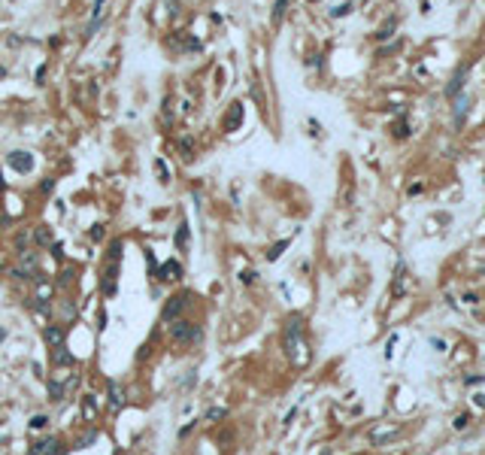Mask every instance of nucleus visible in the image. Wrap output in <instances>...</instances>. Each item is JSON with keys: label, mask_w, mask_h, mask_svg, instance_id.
<instances>
[{"label": "nucleus", "mask_w": 485, "mask_h": 455, "mask_svg": "<svg viewBox=\"0 0 485 455\" xmlns=\"http://www.w3.org/2000/svg\"><path fill=\"white\" fill-rule=\"evenodd\" d=\"M300 334H303V319L300 316H291L288 325H285V349H288L291 361H303V355H300V349H303V340H300Z\"/></svg>", "instance_id": "nucleus-1"}, {"label": "nucleus", "mask_w": 485, "mask_h": 455, "mask_svg": "<svg viewBox=\"0 0 485 455\" xmlns=\"http://www.w3.org/2000/svg\"><path fill=\"white\" fill-rule=\"evenodd\" d=\"M12 273H15L18 279H33V276L40 273V258H36V252L22 249V252H18V264H15Z\"/></svg>", "instance_id": "nucleus-2"}, {"label": "nucleus", "mask_w": 485, "mask_h": 455, "mask_svg": "<svg viewBox=\"0 0 485 455\" xmlns=\"http://www.w3.org/2000/svg\"><path fill=\"white\" fill-rule=\"evenodd\" d=\"M185 304H188V294H173L167 304H164V310H161V319L164 322H173L182 310H185Z\"/></svg>", "instance_id": "nucleus-3"}, {"label": "nucleus", "mask_w": 485, "mask_h": 455, "mask_svg": "<svg viewBox=\"0 0 485 455\" xmlns=\"http://www.w3.org/2000/svg\"><path fill=\"white\" fill-rule=\"evenodd\" d=\"M173 340H185V343H197L200 340V328L197 325H188V322H176L173 325Z\"/></svg>", "instance_id": "nucleus-4"}, {"label": "nucleus", "mask_w": 485, "mask_h": 455, "mask_svg": "<svg viewBox=\"0 0 485 455\" xmlns=\"http://www.w3.org/2000/svg\"><path fill=\"white\" fill-rule=\"evenodd\" d=\"M9 167L18 170V173H31L33 170V155L31 152H12V155H9Z\"/></svg>", "instance_id": "nucleus-5"}, {"label": "nucleus", "mask_w": 485, "mask_h": 455, "mask_svg": "<svg viewBox=\"0 0 485 455\" xmlns=\"http://www.w3.org/2000/svg\"><path fill=\"white\" fill-rule=\"evenodd\" d=\"M106 3H109V0H94V9H91V22H88V28H85V36H94L97 25L103 22V12H106Z\"/></svg>", "instance_id": "nucleus-6"}, {"label": "nucleus", "mask_w": 485, "mask_h": 455, "mask_svg": "<svg viewBox=\"0 0 485 455\" xmlns=\"http://www.w3.org/2000/svg\"><path fill=\"white\" fill-rule=\"evenodd\" d=\"M106 401H109V410H112V413H119V410L125 407V391H122V386H119V383H109Z\"/></svg>", "instance_id": "nucleus-7"}, {"label": "nucleus", "mask_w": 485, "mask_h": 455, "mask_svg": "<svg viewBox=\"0 0 485 455\" xmlns=\"http://www.w3.org/2000/svg\"><path fill=\"white\" fill-rule=\"evenodd\" d=\"M31 455H61V443H58L55 437H49V440L36 443V446L31 449Z\"/></svg>", "instance_id": "nucleus-8"}, {"label": "nucleus", "mask_w": 485, "mask_h": 455, "mask_svg": "<svg viewBox=\"0 0 485 455\" xmlns=\"http://www.w3.org/2000/svg\"><path fill=\"white\" fill-rule=\"evenodd\" d=\"M161 276L167 282H176L179 276H182V267H179V261H164L161 264Z\"/></svg>", "instance_id": "nucleus-9"}, {"label": "nucleus", "mask_w": 485, "mask_h": 455, "mask_svg": "<svg viewBox=\"0 0 485 455\" xmlns=\"http://www.w3.org/2000/svg\"><path fill=\"white\" fill-rule=\"evenodd\" d=\"M46 343H49V346H61V343H64V328L61 325L46 328Z\"/></svg>", "instance_id": "nucleus-10"}, {"label": "nucleus", "mask_w": 485, "mask_h": 455, "mask_svg": "<svg viewBox=\"0 0 485 455\" xmlns=\"http://www.w3.org/2000/svg\"><path fill=\"white\" fill-rule=\"evenodd\" d=\"M64 394H67V386L61 383V373H58V376L49 383V397H52V401H64Z\"/></svg>", "instance_id": "nucleus-11"}, {"label": "nucleus", "mask_w": 485, "mask_h": 455, "mask_svg": "<svg viewBox=\"0 0 485 455\" xmlns=\"http://www.w3.org/2000/svg\"><path fill=\"white\" fill-rule=\"evenodd\" d=\"M240 122H243V106H240V103H234V109L227 112V119H225V128H227V130H234L237 125H240Z\"/></svg>", "instance_id": "nucleus-12"}, {"label": "nucleus", "mask_w": 485, "mask_h": 455, "mask_svg": "<svg viewBox=\"0 0 485 455\" xmlns=\"http://www.w3.org/2000/svg\"><path fill=\"white\" fill-rule=\"evenodd\" d=\"M464 79H467V67H464V70H458V73H455V79L449 82V88H446V94H449V98L458 94V88H464Z\"/></svg>", "instance_id": "nucleus-13"}, {"label": "nucleus", "mask_w": 485, "mask_h": 455, "mask_svg": "<svg viewBox=\"0 0 485 455\" xmlns=\"http://www.w3.org/2000/svg\"><path fill=\"white\" fill-rule=\"evenodd\" d=\"M82 416H85L88 422H91V419L97 416V401H94V394H88V397L82 401Z\"/></svg>", "instance_id": "nucleus-14"}, {"label": "nucleus", "mask_w": 485, "mask_h": 455, "mask_svg": "<svg viewBox=\"0 0 485 455\" xmlns=\"http://www.w3.org/2000/svg\"><path fill=\"white\" fill-rule=\"evenodd\" d=\"M33 240H36L40 246H49V243H52V231H49V228H36V231H33Z\"/></svg>", "instance_id": "nucleus-15"}, {"label": "nucleus", "mask_w": 485, "mask_h": 455, "mask_svg": "<svg viewBox=\"0 0 485 455\" xmlns=\"http://www.w3.org/2000/svg\"><path fill=\"white\" fill-rule=\"evenodd\" d=\"M73 361H76V358L70 355L64 346H55V364H73Z\"/></svg>", "instance_id": "nucleus-16"}, {"label": "nucleus", "mask_w": 485, "mask_h": 455, "mask_svg": "<svg viewBox=\"0 0 485 455\" xmlns=\"http://www.w3.org/2000/svg\"><path fill=\"white\" fill-rule=\"evenodd\" d=\"M285 6H288V0H276V6H273V25H279V22H282Z\"/></svg>", "instance_id": "nucleus-17"}, {"label": "nucleus", "mask_w": 485, "mask_h": 455, "mask_svg": "<svg viewBox=\"0 0 485 455\" xmlns=\"http://www.w3.org/2000/svg\"><path fill=\"white\" fill-rule=\"evenodd\" d=\"M464 112H467V98L461 94V98L455 100V122H461V119H464Z\"/></svg>", "instance_id": "nucleus-18"}, {"label": "nucleus", "mask_w": 485, "mask_h": 455, "mask_svg": "<svg viewBox=\"0 0 485 455\" xmlns=\"http://www.w3.org/2000/svg\"><path fill=\"white\" fill-rule=\"evenodd\" d=\"M188 237H191V234H188V225H179V231H176V246H179V249L188 246Z\"/></svg>", "instance_id": "nucleus-19"}, {"label": "nucleus", "mask_w": 485, "mask_h": 455, "mask_svg": "<svg viewBox=\"0 0 485 455\" xmlns=\"http://www.w3.org/2000/svg\"><path fill=\"white\" fill-rule=\"evenodd\" d=\"M155 173H158V179H161V182H170V170H167V164H164L161 158L155 161Z\"/></svg>", "instance_id": "nucleus-20"}, {"label": "nucleus", "mask_w": 485, "mask_h": 455, "mask_svg": "<svg viewBox=\"0 0 485 455\" xmlns=\"http://www.w3.org/2000/svg\"><path fill=\"white\" fill-rule=\"evenodd\" d=\"M285 246H288V240H282V243H276V246H273V249L267 252V258H270V261H276V258H279V255H282V249H285Z\"/></svg>", "instance_id": "nucleus-21"}, {"label": "nucleus", "mask_w": 485, "mask_h": 455, "mask_svg": "<svg viewBox=\"0 0 485 455\" xmlns=\"http://www.w3.org/2000/svg\"><path fill=\"white\" fill-rule=\"evenodd\" d=\"M225 416H227L225 407H216V410H209V413H206V422H216V419H225Z\"/></svg>", "instance_id": "nucleus-22"}, {"label": "nucleus", "mask_w": 485, "mask_h": 455, "mask_svg": "<svg viewBox=\"0 0 485 455\" xmlns=\"http://www.w3.org/2000/svg\"><path fill=\"white\" fill-rule=\"evenodd\" d=\"M61 313H64V319H67V322H73V319H76V307H73L70 300L64 304V310H61Z\"/></svg>", "instance_id": "nucleus-23"}, {"label": "nucleus", "mask_w": 485, "mask_h": 455, "mask_svg": "<svg viewBox=\"0 0 485 455\" xmlns=\"http://www.w3.org/2000/svg\"><path fill=\"white\" fill-rule=\"evenodd\" d=\"M46 422H49L46 416H33V419H31V428H33V431H36V428H46Z\"/></svg>", "instance_id": "nucleus-24"}, {"label": "nucleus", "mask_w": 485, "mask_h": 455, "mask_svg": "<svg viewBox=\"0 0 485 455\" xmlns=\"http://www.w3.org/2000/svg\"><path fill=\"white\" fill-rule=\"evenodd\" d=\"M94 440H97V434L91 431L88 437H82V440H79V446H76V449H85V446H88V443H94Z\"/></svg>", "instance_id": "nucleus-25"}, {"label": "nucleus", "mask_w": 485, "mask_h": 455, "mask_svg": "<svg viewBox=\"0 0 485 455\" xmlns=\"http://www.w3.org/2000/svg\"><path fill=\"white\" fill-rule=\"evenodd\" d=\"M52 255H55V258H64V246H61V243H52Z\"/></svg>", "instance_id": "nucleus-26"}, {"label": "nucleus", "mask_w": 485, "mask_h": 455, "mask_svg": "<svg viewBox=\"0 0 485 455\" xmlns=\"http://www.w3.org/2000/svg\"><path fill=\"white\" fill-rule=\"evenodd\" d=\"M349 9H352V3H343V6H337V9H334V15H346Z\"/></svg>", "instance_id": "nucleus-27"}, {"label": "nucleus", "mask_w": 485, "mask_h": 455, "mask_svg": "<svg viewBox=\"0 0 485 455\" xmlns=\"http://www.w3.org/2000/svg\"><path fill=\"white\" fill-rule=\"evenodd\" d=\"M431 346H434V349H437V352H443V349H446V343H443V340H440V337H434V340H431Z\"/></svg>", "instance_id": "nucleus-28"}, {"label": "nucleus", "mask_w": 485, "mask_h": 455, "mask_svg": "<svg viewBox=\"0 0 485 455\" xmlns=\"http://www.w3.org/2000/svg\"><path fill=\"white\" fill-rule=\"evenodd\" d=\"M58 279H61V282H70V279H73V267H67V270L58 276Z\"/></svg>", "instance_id": "nucleus-29"}, {"label": "nucleus", "mask_w": 485, "mask_h": 455, "mask_svg": "<svg viewBox=\"0 0 485 455\" xmlns=\"http://www.w3.org/2000/svg\"><path fill=\"white\" fill-rule=\"evenodd\" d=\"M467 425H470L467 416H458V419H455V428H467Z\"/></svg>", "instance_id": "nucleus-30"}, {"label": "nucleus", "mask_w": 485, "mask_h": 455, "mask_svg": "<svg viewBox=\"0 0 485 455\" xmlns=\"http://www.w3.org/2000/svg\"><path fill=\"white\" fill-rule=\"evenodd\" d=\"M36 310H40L43 316H49V304H46V300H40V304H36Z\"/></svg>", "instance_id": "nucleus-31"}, {"label": "nucleus", "mask_w": 485, "mask_h": 455, "mask_svg": "<svg viewBox=\"0 0 485 455\" xmlns=\"http://www.w3.org/2000/svg\"><path fill=\"white\" fill-rule=\"evenodd\" d=\"M0 340H3V331H0Z\"/></svg>", "instance_id": "nucleus-32"}]
</instances>
